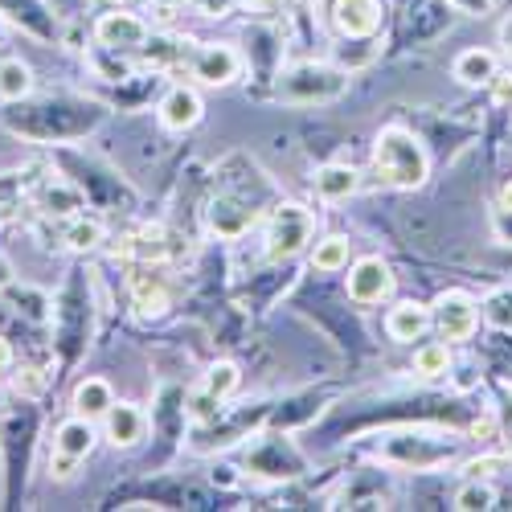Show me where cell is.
<instances>
[{"label":"cell","instance_id":"6da1fadb","mask_svg":"<svg viewBox=\"0 0 512 512\" xmlns=\"http://www.w3.org/2000/svg\"><path fill=\"white\" fill-rule=\"evenodd\" d=\"M99 123V107L95 103H74V99H58V103H37L25 111V119H13L17 132L37 136V140H70L91 132Z\"/></svg>","mask_w":512,"mask_h":512},{"label":"cell","instance_id":"7a4b0ae2","mask_svg":"<svg viewBox=\"0 0 512 512\" xmlns=\"http://www.w3.org/2000/svg\"><path fill=\"white\" fill-rule=\"evenodd\" d=\"M373 164H377L381 181L394 189H418L426 181V152L406 127H386V132L377 136Z\"/></svg>","mask_w":512,"mask_h":512},{"label":"cell","instance_id":"3957f363","mask_svg":"<svg viewBox=\"0 0 512 512\" xmlns=\"http://www.w3.org/2000/svg\"><path fill=\"white\" fill-rule=\"evenodd\" d=\"M279 99L287 103H328V99H340L349 91V74L345 70H336V66H324V62H300V66H291L283 78H279Z\"/></svg>","mask_w":512,"mask_h":512},{"label":"cell","instance_id":"277c9868","mask_svg":"<svg viewBox=\"0 0 512 512\" xmlns=\"http://www.w3.org/2000/svg\"><path fill=\"white\" fill-rule=\"evenodd\" d=\"M308 242H312V213L304 205H279L267 226V259L271 263L295 259Z\"/></svg>","mask_w":512,"mask_h":512},{"label":"cell","instance_id":"5b68a950","mask_svg":"<svg viewBox=\"0 0 512 512\" xmlns=\"http://www.w3.org/2000/svg\"><path fill=\"white\" fill-rule=\"evenodd\" d=\"M431 320L443 332V340H467V336L476 332V320L480 316H476V304L467 300L463 291H447V295H439Z\"/></svg>","mask_w":512,"mask_h":512},{"label":"cell","instance_id":"8992f818","mask_svg":"<svg viewBox=\"0 0 512 512\" xmlns=\"http://www.w3.org/2000/svg\"><path fill=\"white\" fill-rule=\"evenodd\" d=\"M209 230L218 234V238H242L250 226H254V205L238 193H222V197H213L209 201Z\"/></svg>","mask_w":512,"mask_h":512},{"label":"cell","instance_id":"52a82bcc","mask_svg":"<svg viewBox=\"0 0 512 512\" xmlns=\"http://www.w3.org/2000/svg\"><path fill=\"white\" fill-rule=\"evenodd\" d=\"M394 291V275L381 259H361L349 271V300L353 304H381Z\"/></svg>","mask_w":512,"mask_h":512},{"label":"cell","instance_id":"ba28073f","mask_svg":"<svg viewBox=\"0 0 512 512\" xmlns=\"http://www.w3.org/2000/svg\"><path fill=\"white\" fill-rule=\"evenodd\" d=\"M95 37L103 41L107 50H140L144 41H148V25L136 17V13H103L99 25H95Z\"/></svg>","mask_w":512,"mask_h":512},{"label":"cell","instance_id":"9c48e42d","mask_svg":"<svg viewBox=\"0 0 512 512\" xmlns=\"http://www.w3.org/2000/svg\"><path fill=\"white\" fill-rule=\"evenodd\" d=\"M332 21L345 37H369L381 25V5L377 0H336Z\"/></svg>","mask_w":512,"mask_h":512},{"label":"cell","instance_id":"30bf717a","mask_svg":"<svg viewBox=\"0 0 512 512\" xmlns=\"http://www.w3.org/2000/svg\"><path fill=\"white\" fill-rule=\"evenodd\" d=\"M300 455L291 451V443L283 439H263V447L250 455V472H259V476H271V480H283V476H295L300 472Z\"/></svg>","mask_w":512,"mask_h":512},{"label":"cell","instance_id":"8fae6325","mask_svg":"<svg viewBox=\"0 0 512 512\" xmlns=\"http://www.w3.org/2000/svg\"><path fill=\"white\" fill-rule=\"evenodd\" d=\"M238 54L230 46H201L197 58H193V74L209 87H226L230 78H238Z\"/></svg>","mask_w":512,"mask_h":512},{"label":"cell","instance_id":"7c38bea8","mask_svg":"<svg viewBox=\"0 0 512 512\" xmlns=\"http://www.w3.org/2000/svg\"><path fill=\"white\" fill-rule=\"evenodd\" d=\"M148 435V418L140 406H127V402H115L107 410V439L115 447H136L140 439Z\"/></svg>","mask_w":512,"mask_h":512},{"label":"cell","instance_id":"4fadbf2b","mask_svg":"<svg viewBox=\"0 0 512 512\" xmlns=\"http://www.w3.org/2000/svg\"><path fill=\"white\" fill-rule=\"evenodd\" d=\"M91 447H95V426H91V418L74 414V418H66V422L58 426V435H54V451H58V455H66V459H87Z\"/></svg>","mask_w":512,"mask_h":512},{"label":"cell","instance_id":"5bb4252c","mask_svg":"<svg viewBox=\"0 0 512 512\" xmlns=\"http://www.w3.org/2000/svg\"><path fill=\"white\" fill-rule=\"evenodd\" d=\"M201 119V99L185 87L168 91L164 103H160V123L168 127V132H189V127Z\"/></svg>","mask_w":512,"mask_h":512},{"label":"cell","instance_id":"9a60e30c","mask_svg":"<svg viewBox=\"0 0 512 512\" xmlns=\"http://www.w3.org/2000/svg\"><path fill=\"white\" fill-rule=\"evenodd\" d=\"M115 406V390H111V381L103 377H87V381H78V390H74V414L82 418H107V410Z\"/></svg>","mask_w":512,"mask_h":512},{"label":"cell","instance_id":"2e32d148","mask_svg":"<svg viewBox=\"0 0 512 512\" xmlns=\"http://www.w3.org/2000/svg\"><path fill=\"white\" fill-rule=\"evenodd\" d=\"M435 320H431V312H426L422 304H398V308H390V316H386V332L394 336V340H418L426 328H431Z\"/></svg>","mask_w":512,"mask_h":512},{"label":"cell","instance_id":"e0dca14e","mask_svg":"<svg viewBox=\"0 0 512 512\" xmlns=\"http://www.w3.org/2000/svg\"><path fill=\"white\" fill-rule=\"evenodd\" d=\"M132 295H136V308L144 316H160L168 308V287H164V279L152 267H144V271L132 275Z\"/></svg>","mask_w":512,"mask_h":512},{"label":"cell","instance_id":"ac0fdd59","mask_svg":"<svg viewBox=\"0 0 512 512\" xmlns=\"http://www.w3.org/2000/svg\"><path fill=\"white\" fill-rule=\"evenodd\" d=\"M316 193L324 201H349L357 193V173L349 164H324L316 173Z\"/></svg>","mask_w":512,"mask_h":512},{"label":"cell","instance_id":"d6986e66","mask_svg":"<svg viewBox=\"0 0 512 512\" xmlns=\"http://www.w3.org/2000/svg\"><path fill=\"white\" fill-rule=\"evenodd\" d=\"M455 78L467 82V87H480V82L496 78V58L488 50H467L455 58Z\"/></svg>","mask_w":512,"mask_h":512},{"label":"cell","instance_id":"ffe728a7","mask_svg":"<svg viewBox=\"0 0 512 512\" xmlns=\"http://www.w3.org/2000/svg\"><path fill=\"white\" fill-rule=\"evenodd\" d=\"M33 91V74H29V66L21 62V58H5L0 62V99L5 103H17V99H25Z\"/></svg>","mask_w":512,"mask_h":512},{"label":"cell","instance_id":"44dd1931","mask_svg":"<svg viewBox=\"0 0 512 512\" xmlns=\"http://www.w3.org/2000/svg\"><path fill=\"white\" fill-rule=\"evenodd\" d=\"M238 381H242V373H238V365L234 361H218V365H209V373H205V381H201V390H209L213 398H230L234 390H238Z\"/></svg>","mask_w":512,"mask_h":512},{"label":"cell","instance_id":"7402d4cb","mask_svg":"<svg viewBox=\"0 0 512 512\" xmlns=\"http://www.w3.org/2000/svg\"><path fill=\"white\" fill-rule=\"evenodd\" d=\"M312 267L316 271H340V267H349V238H324V242H316V250H312Z\"/></svg>","mask_w":512,"mask_h":512},{"label":"cell","instance_id":"603a6c76","mask_svg":"<svg viewBox=\"0 0 512 512\" xmlns=\"http://www.w3.org/2000/svg\"><path fill=\"white\" fill-rule=\"evenodd\" d=\"M41 205H46V213H54V218H74L82 209V193L74 185H50L41 193Z\"/></svg>","mask_w":512,"mask_h":512},{"label":"cell","instance_id":"cb8c5ba5","mask_svg":"<svg viewBox=\"0 0 512 512\" xmlns=\"http://www.w3.org/2000/svg\"><path fill=\"white\" fill-rule=\"evenodd\" d=\"M103 242V222L99 218H70L66 226V246L70 250H95Z\"/></svg>","mask_w":512,"mask_h":512},{"label":"cell","instance_id":"d4e9b609","mask_svg":"<svg viewBox=\"0 0 512 512\" xmlns=\"http://www.w3.org/2000/svg\"><path fill=\"white\" fill-rule=\"evenodd\" d=\"M447 365H451L447 345H426L414 353V373H422V377H439V373H447Z\"/></svg>","mask_w":512,"mask_h":512},{"label":"cell","instance_id":"484cf974","mask_svg":"<svg viewBox=\"0 0 512 512\" xmlns=\"http://www.w3.org/2000/svg\"><path fill=\"white\" fill-rule=\"evenodd\" d=\"M492 504H496V492H492L488 484H480V480H467V484L455 492V508H463V512L492 508Z\"/></svg>","mask_w":512,"mask_h":512},{"label":"cell","instance_id":"4316f807","mask_svg":"<svg viewBox=\"0 0 512 512\" xmlns=\"http://www.w3.org/2000/svg\"><path fill=\"white\" fill-rule=\"evenodd\" d=\"M484 316H488V324H492V328L512 332V287H504V291H492V295H488Z\"/></svg>","mask_w":512,"mask_h":512},{"label":"cell","instance_id":"83f0119b","mask_svg":"<svg viewBox=\"0 0 512 512\" xmlns=\"http://www.w3.org/2000/svg\"><path fill=\"white\" fill-rule=\"evenodd\" d=\"M189 418H193L197 426H205V422H213V418H222V398H213L209 390H197V394L189 398Z\"/></svg>","mask_w":512,"mask_h":512},{"label":"cell","instance_id":"f1b7e54d","mask_svg":"<svg viewBox=\"0 0 512 512\" xmlns=\"http://www.w3.org/2000/svg\"><path fill=\"white\" fill-rule=\"evenodd\" d=\"M13 304H17V312H25L29 320H46V308H50V300L41 291H29V287H13Z\"/></svg>","mask_w":512,"mask_h":512},{"label":"cell","instance_id":"f546056e","mask_svg":"<svg viewBox=\"0 0 512 512\" xmlns=\"http://www.w3.org/2000/svg\"><path fill=\"white\" fill-rule=\"evenodd\" d=\"M496 467H504V459H476V463L463 467V476H467V480H484V476L496 472Z\"/></svg>","mask_w":512,"mask_h":512},{"label":"cell","instance_id":"4dcf8cb0","mask_svg":"<svg viewBox=\"0 0 512 512\" xmlns=\"http://www.w3.org/2000/svg\"><path fill=\"white\" fill-rule=\"evenodd\" d=\"M361 46H365V41H357V46H345V50H340V62H345L349 70H353V66H365V62L373 58V50H361Z\"/></svg>","mask_w":512,"mask_h":512},{"label":"cell","instance_id":"1f68e13d","mask_svg":"<svg viewBox=\"0 0 512 512\" xmlns=\"http://www.w3.org/2000/svg\"><path fill=\"white\" fill-rule=\"evenodd\" d=\"M492 99H496L500 107L512 103V74H496V78H492Z\"/></svg>","mask_w":512,"mask_h":512},{"label":"cell","instance_id":"d6a6232c","mask_svg":"<svg viewBox=\"0 0 512 512\" xmlns=\"http://www.w3.org/2000/svg\"><path fill=\"white\" fill-rule=\"evenodd\" d=\"M17 390L41 394V390H46V377H37V369H25V377H17Z\"/></svg>","mask_w":512,"mask_h":512},{"label":"cell","instance_id":"836d02e7","mask_svg":"<svg viewBox=\"0 0 512 512\" xmlns=\"http://www.w3.org/2000/svg\"><path fill=\"white\" fill-rule=\"evenodd\" d=\"M74 463H78V459H66V455H58V451H54V459H50V472H54L58 480H66V476L74 472Z\"/></svg>","mask_w":512,"mask_h":512},{"label":"cell","instance_id":"e575fe53","mask_svg":"<svg viewBox=\"0 0 512 512\" xmlns=\"http://www.w3.org/2000/svg\"><path fill=\"white\" fill-rule=\"evenodd\" d=\"M9 369H13V345L0 336V373H9Z\"/></svg>","mask_w":512,"mask_h":512},{"label":"cell","instance_id":"d590c367","mask_svg":"<svg viewBox=\"0 0 512 512\" xmlns=\"http://www.w3.org/2000/svg\"><path fill=\"white\" fill-rule=\"evenodd\" d=\"M5 287H13V267L0 259V291H5Z\"/></svg>","mask_w":512,"mask_h":512},{"label":"cell","instance_id":"8d00e7d4","mask_svg":"<svg viewBox=\"0 0 512 512\" xmlns=\"http://www.w3.org/2000/svg\"><path fill=\"white\" fill-rule=\"evenodd\" d=\"M500 205L512 213V185H504V193H500Z\"/></svg>","mask_w":512,"mask_h":512},{"label":"cell","instance_id":"74e56055","mask_svg":"<svg viewBox=\"0 0 512 512\" xmlns=\"http://www.w3.org/2000/svg\"><path fill=\"white\" fill-rule=\"evenodd\" d=\"M500 37H504V46H512V21H508V25L500 29Z\"/></svg>","mask_w":512,"mask_h":512},{"label":"cell","instance_id":"f35d334b","mask_svg":"<svg viewBox=\"0 0 512 512\" xmlns=\"http://www.w3.org/2000/svg\"><path fill=\"white\" fill-rule=\"evenodd\" d=\"M0 46H5V17H0Z\"/></svg>","mask_w":512,"mask_h":512},{"label":"cell","instance_id":"ab89813d","mask_svg":"<svg viewBox=\"0 0 512 512\" xmlns=\"http://www.w3.org/2000/svg\"><path fill=\"white\" fill-rule=\"evenodd\" d=\"M168 5H185V0H168Z\"/></svg>","mask_w":512,"mask_h":512},{"label":"cell","instance_id":"60d3db41","mask_svg":"<svg viewBox=\"0 0 512 512\" xmlns=\"http://www.w3.org/2000/svg\"><path fill=\"white\" fill-rule=\"evenodd\" d=\"M0 406H5V390H0Z\"/></svg>","mask_w":512,"mask_h":512}]
</instances>
